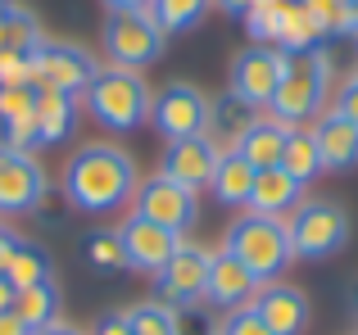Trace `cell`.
I'll return each instance as SVG.
<instances>
[{"instance_id": "obj_8", "label": "cell", "mask_w": 358, "mask_h": 335, "mask_svg": "<svg viewBox=\"0 0 358 335\" xmlns=\"http://www.w3.org/2000/svg\"><path fill=\"white\" fill-rule=\"evenodd\" d=\"M290 54L281 50V45H245V50L231 59V77H227V96H236L241 105H250L254 114L259 109L272 105V96H277L281 87V73H286Z\"/></svg>"}, {"instance_id": "obj_31", "label": "cell", "mask_w": 358, "mask_h": 335, "mask_svg": "<svg viewBox=\"0 0 358 335\" xmlns=\"http://www.w3.org/2000/svg\"><path fill=\"white\" fill-rule=\"evenodd\" d=\"M36 109V87H0V127L18 123Z\"/></svg>"}, {"instance_id": "obj_5", "label": "cell", "mask_w": 358, "mask_h": 335, "mask_svg": "<svg viewBox=\"0 0 358 335\" xmlns=\"http://www.w3.org/2000/svg\"><path fill=\"white\" fill-rule=\"evenodd\" d=\"M295 258H331L350 245V213L336 200H304L286 218Z\"/></svg>"}, {"instance_id": "obj_29", "label": "cell", "mask_w": 358, "mask_h": 335, "mask_svg": "<svg viewBox=\"0 0 358 335\" xmlns=\"http://www.w3.org/2000/svg\"><path fill=\"white\" fill-rule=\"evenodd\" d=\"M308 14L317 18L327 36H350L358 32V0H304Z\"/></svg>"}, {"instance_id": "obj_17", "label": "cell", "mask_w": 358, "mask_h": 335, "mask_svg": "<svg viewBox=\"0 0 358 335\" xmlns=\"http://www.w3.org/2000/svg\"><path fill=\"white\" fill-rule=\"evenodd\" d=\"M250 308L259 313L277 335H299L308 327V299L299 285H286V281H268L259 285V295L250 299Z\"/></svg>"}, {"instance_id": "obj_41", "label": "cell", "mask_w": 358, "mask_h": 335, "mask_svg": "<svg viewBox=\"0 0 358 335\" xmlns=\"http://www.w3.org/2000/svg\"><path fill=\"white\" fill-rule=\"evenodd\" d=\"M9 304H14V285L0 276V313H9Z\"/></svg>"}, {"instance_id": "obj_18", "label": "cell", "mask_w": 358, "mask_h": 335, "mask_svg": "<svg viewBox=\"0 0 358 335\" xmlns=\"http://www.w3.org/2000/svg\"><path fill=\"white\" fill-rule=\"evenodd\" d=\"M299 204H304V181H295L286 168H263L254 177V191L245 209L259 213V218H290Z\"/></svg>"}, {"instance_id": "obj_32", "label": "cell", "mask_w": 358, "mask_h": 335, "mask_svg": "<svg viewBox=\"0 0 358 335\" xmlns=\"http://www.w3.org/2000/svg\"><path fill=\"white\" fill-rule=\"evenodd\" d=\"M32 73L27 50H0V87H32Z\"/></svg>"}, {"instance_id": "obj_25", "label": "cell", "mask_w": 358, "mask_h": 335, "mask_svg": "<svg viewBox=\"0 0 358 335\" xmlns=\"http://www.w3.org/2000/svg\"><path fill=\"white\" fill-rule=\"evenodd\" d=\"M127 327L131 335H182V313L168 308L164 299H145V304H131L127 313Z\"/></svg>"}, {"instance_id": "obj_7", "label": "cell", "mask_w": 358, "mask_h": 335, "mask_svg": "<svg viewBox=\"0 0 358 335\" xmlns=\"http://www.w3.org/2000/svg\"><path fill=\"white\" fill-rule=\"evenodd\" d=\"M209 114H213V100L191 82H168L159 96H150V127L164 141L209 136Z\"/></svg>"}, {"instance_id": "obj_14", "label": "cell", "mask_w": 358, "mask_h": 335, "mask_svg": "<svg viewBox=\"0 0 358 335\" xmlns=\"http://www.w3.org/2000/svg\"><path fill=\"white\" fill-rule=\"evenodd\" d=\"M308 132H313L322 172H350V168H358V123L354 118H345L341 109H322Z\"/></svg>"}, {"instance_id": "obj_37", "label": "cell", "mask_w": 358, "mask_h": 335, "mask_svg": "<svg viewBox=\"0 0 358 335\" xmlns=\"http://www.w3.org/2000/svg\"><path fill=\"white\" fill-rule=\"evenodd\" d=\"M213 5H218L222 14H231V18H245L254 5H259V0H213Z\"/></svg>"}, {"instance_id": "obj_3", "label": "cell", "mask_w": 358, "mask_h": 335, "mask_svg": "<svg viewBox=\"0 0 358 335\" xmlns=\"http://www.w3.org/2000/svg\"><path fill=\"white\" fill-rule=\"evenodd\" d=\"M327 91H331V54H327L322 45L299 50V54H290L286 73H281V87H277V96H272L268 114L286 127H304L322 114Z\"/></svg>"}, {"instance_id": "obj_35", "label": "cell", "mask_w": 358, "mask_h": 335, "mask_svg": "<svg viewBox=\"0 0 358 335\" xmlns=\"http://www.w3.org/2000/svg\"><path fill=\"white\" fill-rule=\"evenodd\" d=\"M91 335H131V327H127L122 313H109V318H100V327L91 331Z\"/></svg>"}, {"instance_id": "obj_4", "label": "cell", "mask_w": 358, "mask_h": 335, "mask_svg": "<svg viewBox=\"0 0 358 335\" xmlns=\"http://www.w3.org/2000/svg\"><path fill=\"white\" fill-rule=\"evenodd\" d=\"M82 96H87L91 118H96L100 127H109L114 136H127V132H136V127L150 123V87H145V77L131 73V68H118V64L100 68Z\"/></svg>"}, {"instance_id": "obj_6", "label": "cell", "mask_w": 358, "mask_h": 335, "mask_svg": "<svg viewBox=\"0 0 358 335\" xmlns=\"http://www.w3.org/2000/svg\"><path fill=\"white\" fill-rule=\"evenodd\" d=\"M105 54L109 64H118V68H150V64L164 54L168 45V32L155 23V14L150 9H127V14H109L105 18Z\"/></svg>"}, {"instance_id": "obj_22", "label": "cell", "mask_w": 358, "mask_h": 335, "mask_svg": "<svg viewBox=\"0 0 358 335\" xmlns=\"http://www.w3.org/2000/svg\"><path fill=\"white\" fill-rule=\"evenodd\" d=\"M9 313H14L27 331L55 327V322H59V290H55V276H50V281H41V285H27V290H14Z\"/></svg>"}, {"instance_id": "obj_19", "label": "cell", "mask_w": 358, "mask_h": 335, "mask_svg": "<svg viewBox=\"0 0 358 335\" xmlns=\"http://www.w3.org/2000/svg\"><path fill=\"white\" fill-rule=\"evenodd\" d=\"M286 136H290V127H286V123H277L272 114H259L250 127H245V136L236 141V154L254 168V172H263V168H281Z\"/></svg>"}, {"instance_id": "obj_36", "label": "cell", "mask_w": 358, "mask_h": 335, "mask_svg": "<svg viewBox=\"0 0 358 335\" xmlns=\"http://www.w3.org/2000/svg\"><path fill=\"white\" fill-rule=\"evenodd\" d=\"M14 249H18V236L0 227V276H5V267H9V258H14Z\"/></svg>"}, {"instance_id": "obj_1", "label": "cell", "mask_w": 358, "mask_h": 335, "mask_svg": "<svg viewBox=\"0 0 358 335\" xmlns=\"http://www.w3.org/2000/svg\"><path fill=\"white\" fill-rule=\"evenodd\" d=\"M136 159L122 145H82L64 163V200L78 213H114L136 195Z\"/></svg>"}, {"instance_id": "obj_15", "label": "cell", "mask_w": 358, "mask_h": 335, "mask_svg": "<svg viewBox=\"0 0 358 335\" xmlns=\"http://www.w3.org/2000/svg\"><path fill=\"white\" fill-rule=\"evenodd\" d=\"M259 295V281H254L250 272L236 263V258L227 254V249H218V254L209 258V281H204V304H209L213 313H236L245 304Z\"/></svg>"}, {"instance_id": "obj_2", "label": "cell", "mask_w": 358, "mask_h": 335, "mask_svg": "<svg viewBox=\"0 0 358 335\" xmlns=\"http://www.w3.org/2000/svg\"><path fill=\"white\" fill-rule=\"evenodd\" d=\"M222 249L254 276L259 285L277 281L290 263H295V249H290V231L286 218H259V213H245L227 227Z\"/></svg>"}, {"instance_id": "obj_28", "label": "cell", "mask_w": 358, "mask_h": 335, "mask_svg": "<svg viewBox=\"0 0 358 335\" xmlns=\"http://www.w3.org/2000/svg\"><path fill=\"white\" fill-rule=\"evenodd\" d=\"M213 0H150V14L164 32H191L209 18Z\"/></svg>"}, {"instance_id": "obj_34", "label": "cell", "mask_w": 358, "mask_h": 335, "mask_svg": "<svg viewBox=\"0 0 358 335\" xmlns=\"http://www.w3.org/2000/svg\"><path fill=\"white\" fill-rule=\"evenodd\" d=\"M336 109H341L345 118H354V123H358V73H350V82L341 87V96H336Z\"/></svg>"}, {"instance_id": "obj_12", "label": "cell", "mask_w": 358, "mask_h": 335, "mask_svg": "<svg viewBox=\"0 0 358 335\" xmlns=\"http://www.w3.org/2000/svg\"><path fill=\"white\" fill-rule=\"evenodd\" d=\"M45 191H50V186H45L41 163L27 150L0 145V213H36V204H41Z\"/></svg>"}, {"instance_id": "obj_9", "label": "cell", "mask_w": 358, "mask_h": 335, "mask_svg": "<svg viewBox=\"0 0 358 335\" xmlns=\"http://www.w3.org/2000/svg\"><path fill=\"white\" fill-rule=\"evenodd\" d=\"M32 87L36 91H59V96H73L78 100L82 91L91 87V77L100 73L96 54L82 50L73 41H41L32 50Z\"/></svg>"}, {"instance_id": "obj_23", "label": "cell", "mask_w": 358, "mask_h": 335, "mask_svg": "<svg viewBox=\"0 0 358 335\" xmlns=\"http://www.w3.org/2000/svg\"><path fill=\"white\" fill-rule=\"evenodd\" d=\"M254 109L250 105H241L236 96H222V100H213V114H209V141L218 145V150H236V141L245 136V127L254 123Z\"/></svg>"}, {"instance_id": "obj_38", "label": "cell", "mask_w": 358, "mask_h": 335, "mask_svg": "<svg viewBox=\"0 0 358 335\" xmlns=\"http://www.w3.org/2000/svg\"><path fill=\"white\" fill-rule=\"evenodd\" d=\"M109 14H127V9H150V0H100Z\"/></svg>"}, {"instance_id": "obj_24", "label": "cell", "mask_w": 358, "mask_h": 335, "mask_svg": "<svg viewBox=\"0 0 358 335\" xmlns=\"http://www.w3.org/2000/svg\"><path fill=\"white\" fill-rule=\"evenodd\" d=\"M5 281L14 285V290H27V285L50 281V249L32 245V240H18L14 258H9V267H5Z\"/></svg>"}, {"instance_id": "obj_10", "label": "cell", "mask_w": 358, "mask_h": 335, "mask_svg": "<svg viewBox=\"0 0 358 335\" xmlns=\"http://www.w3.org/2000/svg\"><path fill=\"white\" fill-rule=\"evenodd\" d=\"M136 218H145V222H155V227H168V231H177L182 236L186 227H195V218H200V200H195V191H186L182 181H173V177H164V172H155L150 181H141L136 186Z\"/></svg>"}, {"instance_id": "obj_42", "label": "cell", "mask_w": 358, "mask_h": 335, "mask_svg": "<svg viewBox=\"0 0 358 335\" xmlns=\"http://www.w3.org/2000/svg\"><path fill=\"white\" fill-rule=\"evenodd\" d=\"M9 5H14V0H0V14H5V9H9Z\"/></svg>"}, {"instance_id": "obj_13", "label": "cell", "mask_w": 358, "mask_h": 335, "mask_svg": "<svg viewBox=\"0 0 358 335\" xmlns=\"http://www.w3.org/2000/svg\"><path fill=\"white\" fill-rule=\"evenodd\" d=\"M118 240H122V254H127V267H136V272L145 276H159L164 272V263L177 254V245H182V236L168 227H155V222L145 218H122L118 227Z\"/></svg>"}, {"instance_id": "obj_20", "label": "cell", "mask_w": 358, "mask_h": 335, "mask_svg": "<svg viewBox=\"0 0 358 335\" xmlns=\"http://www.w3.org/2000/svg\"><path fill=\"white\" fill-rule=\"evenodd\" d=\"M254 177H259V172H254L236 150H222L218 168H213L209 191H213V200L227 204V209H245V204H250V191H254Z\"/></svg>"}, {"instance_id": "obj_33", "label": "cell", "mask_w": 358, "mask_h": 335, "mask_svg": "<svg viewBox=\"0 0 358 335\" xmlns=\"http://www.w3.org/2000/svg\"><path fill=\"white\" fill-rule=\"evenodd\" d=\"M218 331H222V335H277V331L268 327V322L259 318V313L250 308V304H245V308H236V313H227Z\"/></svg>"}, {"instance_id": "obj_43", "label": "cell", "mask_w": 358, "mask_h": 335, "mask_svg": "<svg viewBox=\"0 0 358 335\" xmlns=\"http://www.w3.org/2000/svg\"><path fill=\"white\" fill-rule=\"evenodd\" d=\"M209 335H222V331H218V327H213V331H209Z\"/></svg>"}, {"instance_id": "obj_21", "label": "cell", "mask_w": 358, "mask_h": 335, "mask_svg": "<svg viewBox=\"0 0 358 335\" xmlns=\"http://www.w3.org/2000/svg\"><path fill=\"white\" fill-rule=\"evenodd\" d=\"M78 123V100L59 96V91H36V132L41 145H64Z\"/></svg>"}, {"instance_id": "obj_27", "label": "cell", "mask_w": 358, "mask_h": 335, "mask_svg": "<svg viewBox=\"0 0 358 335\" xmlns=\"http://www.w3.org/2000/svg\"><path fill=\"white\" fill-rule=\"evenodd\" d=\"M281 168L304 186L322 172V159H317V145H313V132H308V127H290L286 150H281Z\"/></svg>"}, {"instance_id": "obj_16", "label": "cell", "mask_w": 358, "mask_h": 335, "mask_svg": "<svg viewBox=\"0 0 358 335\" xmlns=\"http://www.w3.org/2000/svg\"><path fill=\"white\" fill-rule=\"evenodd\" d=\"M218 154H222V150L209 141V136H191V141H168V150H164V168H159V172L173 177V181H182L186 191H204V186L213 181Z\"/></svg>"}, {"instance_id": "obj_11", "label": "cell", "mask_w": 358, "mask_h": 335, "mask_svg": "<svg viewBox=\"0 0 358 335\" xmlns=\"http://www.w3.org/2000/svg\"><path fill=\"white\" fill-rule=\"evenodd\" d=\"M209 249H200V245H177V254L164 263V272L155 276L159 281V299L168 304V308H177V313H186V308H195V304H204V281H209Z\"/></svg>"}, {"instance_id": "obj_40", "label": "cell", "mask_w": 358, "mask_h": 335, "mask_svg": "<svg viewBox=\"0 0 358 335\" xmlns=\"http://www.w3.org/2000/svg\"><path fill=\"white\" fill-rule=\"evenodd\" d=\"M32 335H87V331H78V327H64V322H55V327H41V331H32Z\"/></svg>"}, {"instance_id": "obj_39", "label": "cell", "mask_w": 358, "mask_h": 335, "mask_svg": "<svg viewBox=\"0 0 358 335\" xmlns=\"http://www.w3.org/2000/svg\"><path fill=\"white\" fill-rule=\"evenodd\" d=\"M0 335H32V331H27L14 313H0Z\"/></svg>"}, {"instance_id": "obj_26", "label": "cell", "mask_w": 358, "mask_h": 335, "mask_svg": "<svg viewBox=\"0 0 358 335\" xmlns=\"http://www.w3.org/2000/svg\"><path fill=\"white\" fill-rule=\"evenodd\" d=\"M41 41H45V36H41V23H36L32 9L9 5L5 14H0V50H27V54H32Z\"/></svg>"}, {"instance_id": "obj_30", "label": "cell", "mask_w": 358, "mask_h": 335, "mask_svg": "<svg viewBox=\"0 0 358 335\" xmlns=\"http://www.w3.org/2000/svg\"><path fill=\"white\" fill-rule=\"evenodd\" d=\"M82 249H87V263L96 267V272H122V267H127V254H122V240H118V231H109V227H96V231H87Z\"/></svg>"}]
</instances>
